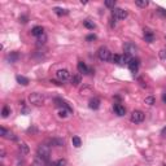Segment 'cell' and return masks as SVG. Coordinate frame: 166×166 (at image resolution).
I'll use <instances>...</instances> for the list:
<instances>
[{
  "label": "cell",
  "instance_id": "1",
  "mask_svg": "<svg viewBox=\"0 0 166 166\" xmlns=\"http://www.w3.org/2000/svg\"><path fill=\"white\" fill-rule=\"evenodd\" d=\"M49 156H51V149H49V145L40 144V145L38 147V157H39L44 163H48V162H49Z\"/></svg>",
  "mask_w": 166,
  "mask_h": 166
},
{
  "label": "cell",
  "instance_id": "2",
  "mask_svg": "<svg viewBox=\"0 0 166 166\" xmlns=\"http://www.w3.org/2000/svg\"><path fill=\"white\" fill-rule=\"evenodd\" d=\"M29 101H30V104L35 105V107H40V105H43V103H44V97L38 92H33L29 96Z\"/></svg>",
  "mask_w": 166,
  "mask_h": 166
},
{
  "label": "cell",
  "instance_id": "3",
  "mask_svg": "<svg viewBox=\"0 0 166 166\" xmlns=\"http://www.w3.org/2000/svg\"><path fill=\"white\" fill-rule=\"evenodd\" d=\"M97 56L99 59L101 60V61L107 62V61H110L112 60V53H110V51L108 49L107 47H101V48H99V51H97Z\"/></svg>",
  "mask_w": 166,
  "mask_h": 166
},
{
  "label": "cell",
  "instance_id": "4",
  "mask_svg": "<svg viewBox=\"0 0 166 166\" xmlns=\"http://www.w3.org/2000/svg\"><path fill=\"white\" fill-rule=\"evenodd\" d=\"M112 17L114 20H125L127 17V12L122 8H114L112 11Z\"/></svg>",
  "mask_w": 166,
  "mask_h": 166
},
{
  "label": "cell",
  "instance_id": "5",
  "mask_svg": "<svg viewBox=\"0 0 166 166\" xmlns=\"http://www.w3.org/2000/svg\"><path fill=\"white\" fill-rule=\"evenodd\" d=\"M123 51H125V55H129V56H134L136 55L138 52V47H136L134 43H125L123 45Z\"/></svg>",
  "mask_w": 166,
  "mask_h": 166
},
{
  "label": "cell",
  "instance_id": "6",
  "mask_svg": "<svg viewBox=\"0 0 166 166\" xmlns=\"http://www.w3.org/2000/svg\"><path fill=\"white\" fill-rule=\"evenodd\" d=\"M130 119H131V122H134V123H140V122L144 121V113L141 112V110H134V112L131 113Z\"/></svg>",
  "mask_w": 166,
  "mask_h": 166
},
{
  "label": "cell",
  "instance_id": "7",
  "mask_svg": "<svg viewBox=\"0 0 166 166\" xmlns=\"http://www.w3.org/2000/svg\"><path fill=\"white\" fill-rule=\"evenodd\" d=\"M56 77L61 82H64V81H68V79L70 78V73H69L66 69H60V70L56 71Z\"/></svg>",
  "mask_w": 166,
  "mask_h": 166
},
{
  "label": "cell",
  "instance_id": "8",
  "mask_svg": "<svg viewBox=\"0 0 166 166\" xmlns=\"http://www.w3.org/2000/svg\"><path fill=\"white\" fill-rule=\"evenodd\" d=\"M139 65H140V61H139L138 59H132L131 61H130V64H129V68H130V70H131L132 73L136 74V73H138V69H139Z\"/></svg>",
  "mask_w": 166,
  "mask_h": 166
},
{
  "label": "cell",
  "instance_id": "9",
  "mask_svg": "<svg viewBox=\"0 0 166 166\" xmlns=\"http://www.w3.org/2000/svg\"><path fill=\"white\" fill-rule=\"evenodd\" d=\"M144 39H145V42L152 43L153 40H155V34H153V31L149 30V29H144Z\"/></svg>",
  "mask_w": 166,
  "mask_h": 166
},
{
  "label": "cell",
  "instance_id": "10",
  "mask_svg": "<svg viewBox=\"0 0 166 166\" xmlns=\"http://www.w3.org/2000/svg\"><path fill=\"white\" fill-rule=\"evenodd\" d=\"M0 135L5 139H12V140H16V139H17L14 136V134H12L11 131H7L4 127H0Z\"/></svg>",
  "mask_w": 166,
  "mask_h": 166
},
{
  "label": "cell",
  "instance_id": "11",
  "mask_svg": "<svg viewBox=\"0 0 166 166\" xmlns=\"http://www.w3.org/2000/svg\"><path fill=\"white\" fill-rule=\"evenodd\" d=\"M55 103H56V105H57V107L64 108V109H66L69 113H71V112H73V109H71V108L69 107V104H68V103H66V101H64V100H61V99H56V100H55Z\"/></svg>",
  "mask_w": 166,
  "mask_h": 166
},
{
  "label": "cell",
  "instance_id": "12",
  "mask_svg": "<svg viewBox=\"0 0 166 166\" xmlns=\"http://www.w3.org/2000/svg\"><path fill=\"white\" fill-rule=\"evenodd\" d=\"M44 34V29L42 27V26H35V27L31 29V35L33 37H42V35Z\"/></svg>",
  "mask_w": 166,
  "mask_h": 166
},
{
  "label": "cell",
  "instance_id": "13",
  "mask_svg": "<svg viewBox=\"0 0 166 166\" xmlns=\"http://www.w3.org/2000/svg\"><path fill=\"white\" fill-rule=\"evenodd\" d=\"M88 107H90L92 110L99 109V108H100V99H97V97L91 99V100H90V104H88Z\"/></svg>",
  "mask_w": 166,
  "mask_h": 166
},
{
  "label": "cell",
  "instance_id": "14",
  "mask_svg": "<svg viewBox=\"0 0 166 166\" xmlns=\"http://www.w3.org/2000/svg\"><path fill=\"white\" fill-rule=\"evenodd\" d=\"M77 68H78V71L81 74H88V68H87V65L85 64L83 61H79L78 62V65H77Z\"/></svg>",
  "mask_w": 166,
  "mask_h": 166
},
{
  "label": "cell",
  "instance_id": "15",
  "mask_svg": "<svg viewBox=\"0 0 166 166\" xmlns=\"http://www.w3.org/2000/svg\"><path fill=\"white\" fill-rule=\"evenodd\" d=\"M114 112L117 115H125V113H126V109H125V107H122L121 104H115L114 105Z\"/></svg>",
  "mask_w": 166,
  "mask_h": 166
},
{
  "label": "cell",
  "instance_id": "16",
  "mask_svg": "<svg viewBox=\"0 0 166 166\" xmlns=\"http://www.w3.org/2000/svg\"><path fill=\"white\" fill-rule=\"evenodd\" d=\"M18 59H20V55H18V52H11V53L7 56V60H8L9 62H16Z\"/></svg>",
  "mask_w": 166,
  "mask_h": 166
},
{
  "label": "cell",
  "instance_id": "17",
  "mask_svg": "<svg viewBox=\"0 0 166 166\" xmlns=\"http://www.w3.org/2000/svg\"><path fill=\"white\" fill-rule=\"evenodd\" d=\"M16 79H17V82L20 83V85H22V86H27L29 83H30L29 78H26V77H23V75H17V77H16Z\"/></svg>",
  "mask_w": 166,
  "mask_h": 166
},
{
  "label": "cell",
  "instance_id": "18",
  "mask_svg": "<svg viewBox=\"0 0 166 166\" xmlns=\"http://www.w3.org/2000/svg\"><path fill=\"white\" fill-rule=\"evenodd\" d=\"M81 82H82L81 74H74V75L71 77V85H73V86H78Z\"/></svg>",
  "mask_w": 166,
  "mask_h": 166
},
{
  "label": "cell",
  "instance_id": "19",
  "mask_svg": "<svg viewBox=\"0 0 166 166\" xmlns=\"http://www.w3.org/2000/svg\"><path fill=\"white\" fill-rule=\"evenodd\" d=\"M53 12L57 14V16H66V14L69 13L68 9H62V8H59V7H56V8L53 9Z\"/></svg>",
  "mask_w": 166,
  "mask_h": 166
},
{
  "label": "cell",
  "instance_id": "20",
  "mask_svg": "<svg viewBox=\"0 0 166 166\" xmlns=\"http://www.w3.org/2000/svg\"><path fill=\"white\" fill-rule=\"evenodd\" d=\"M18 149H20L21 153H23V155H27V153H29V147H27V144H26V143H20Z\"/></svg>",
  "mask_w": 166,
  "mask_h": 166
},
{
  "label": "cell",
  "instance_id": "21",
  "mask_svg": "<svg viewBox=\"0 0 166 166\" xmlns=\"http://www.w3.org/2000/svg\"><path fill=\"white\" fill-rule=\"evenodd\" d=\"M49 143L55 147H62L64 145V140H61V139H51Z\"/></svg>",
  "mask_w": 166,
  "mask_h": 166
},
{
  "label": "cell",
  "instance_id": "22",
  "mask_svg": "<svg viewBox=\"0 0 166 166\" xmlns=\"http://www.w3.org/2000/svg\"><path fill=\"white\" fill-rule=\"evenodd\" d=\"M83 26H85V27H87V29H90V30H93V29L96 27V26H95V23H93V22H91L90 20L83 21Z\"/></svg>",
  "mask_w": 166,
  "mask_h": 166
},
{
  "label": "cell",
  "instance_id": "23",
  "mask_svg": "<svg viewBox=\"0 0 166 166\" xmlns=\"http://www.w3.org/2000/svg\"><path fill=\"white\" fill-rule=\"evenodd\" d=\"M135 4L138 7H140V8H145V7H148L149 1H147V0H136Z\"/></svg>",
  "mask_w": 166,
  "mask_h": 166
},
{
  "label": "cell",
  "instance_id": "24",
  "mask_svg": "<svg viewBox=\"0 0 166 166\" xmlns=\"http://www.w3.org/2000/svg\"><path fill=\"white\" fill-rule=\"evenodd\" d=\"M112 61L114 62V64H122V56L121 55H113Z\"/></svg>",
  "mask_w": 166,
  "mask_h": 166
},
{
  "label": "cell",
  "instance_id": "25",
  "mask_svg": "<svg viewBox=\"0 0 166 166\" xmlns=\"http://www.w3.org/2000/svg\"><path fill=\"white\" fill-rule=\"evenodd\" d=\"M71 141H73V145L77 147V148H79V147H81V144H82V140L78 138V136H73Z\"/></svg>",
  "mask_w": 166,
  "mask_h": 166
},
{
  "label": "cell",
  "instance_id": "26",
  "mask_svg": "<svg viewBox=\"0 0 166 166\" xmlns=\"http://www.w3.org/2000/svg\"><path fill=\"white\" fill-rule=\"evenodd\" d=\"M9 114H11V109L5 105V107L3 108V110H1V117H3V118H7Z\"/></svg>",
  "mask_w": 166,
  "mask_h": 166
},
{
  "label": "cell",
  "instance_id": "27",
  "mask_svg": "<svg viewBox=\"0 0 166 166\" xmlns=\"http://www.w3.org/2000/svg\"><path fill=\"white\" fill-rule=\"evenodd\" d=\"M66 165V160H64V158H61V160H57L56 162H52L51 166H65Z\"/></svg>",
  "mask_w": 166,
  "mask_h": 166
},
{
  "label": "cell",
  "instance_id": "28",
  "mask_svg": "<svg viewBox=\"0 0 166 166\" xmlns=\"http://www.w3.org/2000/svg\"><path fill=\"white\" fill-rule=\"evenodd\" d=\"M144 103H145L147 105H153L155 104V97H153V96H148V97H145Z\"/></svg>",
  "mask_w": 166,
  "mask_h": 166
},
{
  "label": "cell",
  "instance_id": "29",
  "mask_svg": "<svg viewBox=\"0 0 166 166\" xmlns=\"http://www.w3.org/2000/svg\"><path fill=\"white\" fill-rule=\"evenodd\" d=\"M105 7L114 9L115 8V1H114V0H107V1H105Z\"/></svg>",
  "mask_w": 166,
  "mask_h": 166
},
{
  "label": "cell",
  "instance_id": "30",
  "mask_svg": "<svg viewBox=\"0 0 166 166\" xmlns=\"http://www.w3.org/2000/svg\"><path fill=\"white\" fill-rule=\"evenodd\" d=\"M45 40H47V37H45V35L44 34H43L42 35V37H39V38H38V40H37V44L38 45H42V44H44V43H45Z\"/></svg>",
  "mask_w": 166,
  "mask_h": 166
},
{
  "label": "cell",
  "instance_id": "31",
  "mask_svg": "<svg viewBox=\"0 0 166 166\" xmlns=\"http://www.w3.org/2000/svg\"><path fill=\"white\" fill-rule=\"evenodd\" d=\"M31 166H44V162H43L39 157H37V158H35V162L33 163Z\"/></svg>",
  "mask_w": 166,
  "mask_h": 166
},
{
  "label": "cell",
  "instance_id": "32",
  "mask_svg": "<svg viewBox=\"0 0 166 166\" xmlns=\"http://www.w3.org/2000/svg\"><path fill=\"white\" fill-rule=\"evenodd\" d=\"M68 110H66V109H62V110H60V112H59V115H60V117H61V118H65V117H66V115H68Z\"/></svg>",
  "mask_w": 166,
  "mask_h": 166
},
{
  "label": "cell",
  "instance_id": "33",
  "mask_svg": "<svg viewBox=\"0 0 166 166\" xmlns=\"http://www.w3.org/2000/svg\"><path fill=\"white\" fill-rule=\"evenodd\" d=\"M86 40H87V42H92V40H96V35L95 34L87 35V37H86Z\"/></svg>",
  "mask_w": 166,
  "mask_h": 166
},
{
  "label": "cell",
  "instance_id": "34",
  "mask_svg": "<svg viewBox=\"0 0 166 166\" xmlns=\"http://www.w3.org/2000/svg\"><path fill=\"white\" fill-rule=\"evenodd\" d=\"M157 13H158V14H161L162 17H166V11H165V9L158 8V9H157Z\"/></svg>",
  "mask_w": 166,
  "mask_h": 166
},
{
  "label": "cell",
  "instance_id": "35",
  "mask_svg": "<svg viewBox=\"0 0 166 166\" xmlns=\"http://www.w3.org/2000/svg\"><path fill=\"white\" fill-rule=\"evenodd\" d=\"M160 57H161L162 60H165V59H166V49H162V51L160 52Z\"/></svg>",
  "mask_w": 166,
  "mask_h": 166
},
{
  "label": "cell",
  "instance_id": "36",
  "mask_svg": "<svg viewBox=\"0 0 166 166\" xmlns=\"http://www.w3.org/2000/svg\"><path fill=\"white\" fill-rule=\"evenodd\" d=\"M20 22L26 23V22H27V17H26V16H21V17H20Z\"/></svg>",
  "mask_w": 166,
  "mask_h": 166
},
{
  "label": "cell",
  "instance_id": "37",
  "mask_svg": "<svg viewBox=\"0 0 166 166\" xmlns=\"http://www.w3.org/2000/svg\"><path fill=\"white\" fill-rule=\"evenodd\" d=\"M161 135H162V136H166V127H163V129L161 130Z\"/></svg>",
  "mask_w": 166,
  "mask_h": 166
},
{
  "label": "cell",
  "instance_id": "38",
  "mask_svg": "<svg viewBox=\"0 0 166 166\" xmlns=\"http://www.w3.org/2000/svg\"><path fill=\"white\" fill-rule=\"evenodd\" d=\"M162 103L166 104V93H162Z\"/></svg>",
  "mask_w": 166,
  "mask_h": 166
},
{
  "label": "cell",
  "instance_id": "39",
  "mask_svg": "<svg viewBox=\"0 0 166 166\" xmlns=\"http://www.w3.org/2000/svg\"><path fill=\"white\" fill-rule=\"evenodd\" d=\"M51 83H55V85H57V86H61L62 83H60V82H57V81H51Z\"/></svg>",
  "mask_w": 166,
  "mask_h": 166
}]
</instances>
